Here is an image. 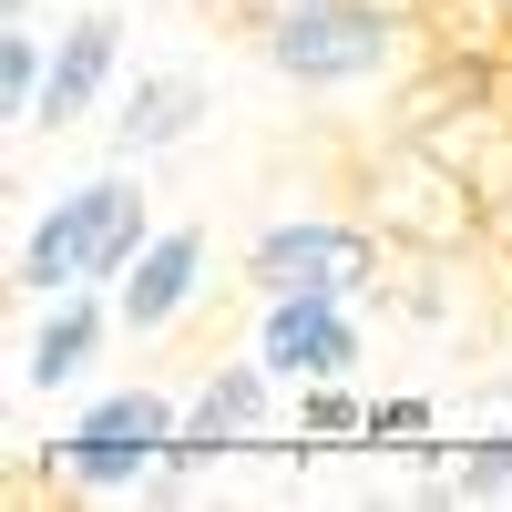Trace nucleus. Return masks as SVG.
Returning a JSON list of instances; mask_svg holds the SVG:
<instances>
[{"label":"nucleus","mask_w":512,"mask_h":512,"mask_svg":"<svg viewBox=\"0 0 512 512\" xmlns=\"http://www.w3.org/2000/svg\"><path fill=\"white\" fill-rule=\"evenodd\" d=\"M144 236H154L144 175H134V164H103V175L62 185V195L21 226L11 287L31 297V308H52V297H72V287H123V267L144 256Z\"/></svg>","instance_id":"f257e3e1"},{"label":"nucleus","mask_w":512,"mask_h":512,"mask_svg":"<svg viewBox=\"0 0 512 512\" xmlns=\"http://www.w3.org/2000/svg\"><path fill=\"white\" fill-rule=\"evenodd\" d=\"M410 52V11L400 0H297V11H256V62L287 93H369L390 82Z\"/></svg>","instance_id":"f03ea898"},{"label":"nucleus","mask_w":512,"mask_h":512,"mask_svg":"<svg viewBox=\"0 0 512 512\" xmlns=\"http://www.w3.org/2000/svg\"><path fill=\"white\" fill-rule=\"evenodd\" d=\"M390 246L359 216H267L246 236V297H379Z\"/></svg>","instance_id":"7ed1b4c3"},{"label":"nucleus","mask_w":512,"mask_h":512,"mask_svg":"<svg viewBox=\"0 0 512 512\" xmlns=\"http://www.w3.org/2000/svg\"><path fill=\"white\" fill-rule=\"evenodd\" d=\"M256 359H267L287 390H308V379H359L369 369V318L359 297H256Z\"/></svg>","instance_id":"20e7f679"},{"label":"nucleus","mask_w":512,"mask_h":512,"mask_svg":"<svg viewBox=\"0 0 512 512\" xmlns=\"http://www.w3.org/2000/svg\"><path fill=\"white\" fill-rule=\"evenodd\" d=\"M113 93H123V11H62V31H52V82H41V123L31 134H72V123H93V113H113Z\"/></svg>","instance_id":"39448f33"},{"label":"nucleus","mask_w":512,"mask_h":512,"mask_svg":"<svg viewBox=\"0 0 512 512\" xmlns=\"http://www.w3.org/2000/svg\"><path fill=\"white\" fill-rule=\"evenodd\" d=\"M205 267H216L205 226H154L144 256H134V267H123V287H113L123 338H164V328H185V318H195V297H205Z\"/></svg>","instance_id":"423d86ee"},{"label":"nucleus","mask_w":512,"mask_h":512,"mask_svg":"<svg viewBox=\"0 0 512 512\" xmlns=\"http://www.w3.org/2000/svg\"><path fill=\"white\" fill-rule=\"evenodd\" d=\"M123 318H113V287H72V297H52V308L31 318V338H21V390H82V379L103 369V338H113Z\"/></svg>","instance_id":"0eeeda50"},{"label":"nucleus","mask_w":512,"mask_h":512,"mask_svg":"<svg viewBox=\"0 0 512 512\" xmlns=\"http://www.w3.org/2000/svg\"><path fill=\"white\" fill-rule=\"evenodd\" d=\"M195 123H205V72L154 62V72H134V82L113 93V123H103V134H113L123 164H154V154H175Z\"/></svg>","instance_id":"6e6552de"},{"label":"nucleus","mask_w":512,"mask_h":512,"mask_svg":"<svg viewBox=\"0 0 512 512\" xmlns=\"http://www.w3.org/2000/svg\"><path fill=\"white\" fill-rule=\"evenodd\" d=\"M277 390L287 379L267 369V359H216L195 379V400H185V431H205V441H226V451H246V441H267V420H277Z\"/></svg>","instance_id":"1a4fd4ad"},{"label":"nucleus","mask_w":512,"mask_h":512,"mask_svg":"<svg viewBox=\"0 0 512 512\" xmlns=\"http://www.w3.org/2000/svg\"><path fill=\"white\" fill-rule=\"evenodd\" d=\"M41 82H52V31L31 11H11L0 21V113H11V134L41 123Z\"/></svg>","instance_id":"9d476101"},{"label":"nucleus","mask_w":512,"mask_h":512,"mask_svg":"<svg viewBox=\"0 0 512 512\" xmlns=\"http://www.w3.org/2000/svg\"><path fill=\"white\" fill-rule=\"evenodd\" d=\"M72 431H113V441H175L185 431V410L154 390V379H123V390H103V400H82L72 410Z\"/></svg>","instance_id":"9b49d317"},{"label":"nucleus","mask_w":512,"mask_h":512,"mask_svg":"<svg viewBox=\"0 0 512 512\" xmlns=\"http://www.w3.org/2000/svg\"><path fill=\"white\" fill-rule=\"evenodd\" d=\"M287 431L297 441H369V390L359 379H308V390H287Z\"/></svg>","instance_id":"f8f14e48"},{"label":"nucleus","mask_w":512,"mask_h":512,"mask_svg":"<svg viewBox=\"0 0 512 512\" xmlns=\"http://www.w3.org/2000/svg\"><path fill=\"white\" fill-rule=\"evenodd\" d=\"M451 492L461 502H512V431H492V441H472L451 461Z\"/></svg>","instance_id":"ddd939ff"},{"label":"nucleus","mask_w":512,"mask_h":512,"mask_svg":"<svg viewBox=\"0 0 512 512\" xmlns=\"http://www.w3.org/2000/svg\"><path fill=\"white\" fill-rule=\"evenodd\" d=\"M390 441H431V400H369V451Z\"/></svg>","instance_id":"4468645a"},{"label":"nucleus","mask_w":512,"mask_h":512,"mask_svg":"<svg viewBox=\"0 0 512 512\" xmlns=\"http://www.w3.org/2000/svg\"><path fill=\"white\" fill-rule=\"evenodd\" d=\"M0 11H52V0H0Z\"/></svg>","instance_id":"2eb2a0df"},{"label":"nucleus","mask_w":512,"mask_h":512,"mask_svg":"<svg viewBox=\"0 0 512 512\" xmlns=\"http://www.w3.org/2000/svg\"><path fill=\"white\" fill-rule=\"evenodd\" d=\"M256 11H297V0H256Z\"/></svg>","instance_id":"dca6fc26"}]
</instances>
